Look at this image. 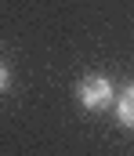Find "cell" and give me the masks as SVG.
Masks as SVG:
<instances>
[{
	"mask_svg": "<svg viewBox=\"0 0 134 156\" xmlns=\"http://www.w3.org/2000/svg\"><path fill=\"white\" fill-rule=\"evenodd\" d=\"M109 98H112V83H109L105 76L80 80V102H84V109H105Z\"/></svg>",
	"mask_w": 134,
	"mask_h": 156,
	"instance_id": "1",
	"label": "cell"
},
{
	"mask_svg": "<svg viewBox=\"0 0 134 156\" xmlns=\"http://www.w3.org/2000/svg\"><path fill=\"white\" fill-rule=\"evenodd\" d=\"M116 116H120L123 127H131V131H134V83L120 94V102H116Z\"/></svg>",
	"mask_w": 134,
	"mask_h": 156,
	"instance_id": "2",
	"label": "cell"
},
{
	"mask_svg": "<svg viewBox=\"0 0 134 156\" xmlns=\"http://www.w3.org/2000/svg\"><path fill=\"white\" fill-rule=\"evenodd\" d=\"M4 87H7V66L0 62V91H4Z\"/></svg>",
	"mask_w": 134,
	"mask_h": 156,
	"instance_id": "3",
	"label": "cell"
}]
</instances>
